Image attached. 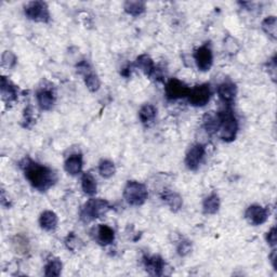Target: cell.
<instances>
[{"label":"cell","mask_w":277,"mask_h":277,"mask_svg":"<svg viewBox=\"0 0 277 277\" xmlns=\"http://www.w3.org/2000/svg\"><path fill=\"white\" fill-rule=\"evenodd\" d=\"M223 120L222 112H209L204 116V128L209 134H214L221 128Z\"/></svg>","instance_id":"cell-11"},{"label":"cell","mask_w":277,"mask_h":277,"mask_svg":"<svg viewBox=\"0 0 277 277\" xmlns=\"http://www.w3.org/2000/svg\"><path fill=\"white\" fill-rule=\"evenodd\" d=\"M82 191L89 196H93L97 193V182L91 173H83L81 178Z\"/></svg>","instance_id":"cell-22"},{"label":"cell","mask_w":277,"mask_h":277,"mask_svg":"<svg viewBox=\"0 0 277 277\" xmlns=\"http://www.w3.org/2000/svg\"><path fill=\"white\" fill-rule=\"evenodd\" d=\"M276 257H277V253H276V249H273L272 250V253L270 255V261H271V263H272V265H273V267H274V270H277L276 267H277V265H276Z\"/></svg>","instance_id":"cell-35"},{"label":"cell","mask_w":277,"mask_h":277,"mask_svg":"<svg viewBox=\"0 0 277 277\" xmlns=\"http://www.w3.org/2000/svg\"><path fill=\"white\" fill-rule=\"evenodd\" d=\"M125 11L132 16H139L145 12V3L143 1H126L124 4Z\"/></svg>","instance_id":"cell-24"},{"label":"cell","mask_w":277,"mask_h":277,"mask_svg":"<svg viewBox=\"0 0 277 277\" xmlns=\"http://www.w3.org/2000/svg\"><path fill=\"white\" fill-rule=\"evenodd\" d=\"M189 101L191 105L195 107H203L210 100L211 90L208 83L197 84L193 89H191L189 93Z\"/></svg>","instance_id":"cell-6"},{"label":"cell","mask_w":277,"mask_h":277,"mask_svg":"<svg viewBox=\"0 0 277 277\" xmlns=\"http://www.w3.org/2000/svg\"><path fill=\"white\" fill-rule=\"evenodd\" d=\"M82 156L81 155H72L69 156L64 163V169L68 175L70 176H77L82 170Z\"/></svg>","instance_id":"cell-15"},{"label":"cell","mask_w":277,"mask_h":277,"mask_svg":"<svg viewBox=\"0 0 277 277\" xmlns=\"http://www.w3.org/2000/svg\"><path fill=\"white\" fill-rule=\"evenodd\" d=\"M156 109L152 104H145L139 112V117L141 123L144 125H149L156 118Z\"/></svg>","instance_id":"cell-21"},{"label":"cell","mask_w":277,"mask_h":277,"mask_svg":"<svg viewBox=\"0 0 277 277\" xmlns=\"http://www.w3.org/2000/svg\"><path fill=\"white\" fill-rule=\"evenodd\" d=\"M37 101L41 110L50 111L54 104V96L50 90H41L37 93Z\"/></svg>","instance_id":"cell-19"},{"label":"cell","mask_w":277,"mask_h":277,"mask_svg":"<svg viewBox=\"0 0 277 277\" xmlns=\"http://www.w3.org/2000/svg\"><path fill=\"white\" fill-rule=\"evenodd\" d=\"M205 152L206 149L203 144H195L194 147H192L185 157L186 167L189 168L190 170H197L205 156Z\"/></svg>","instance_id":"cell-10"},{"label":"cell","mask_w":277,"mask_h":277,"mask_svg":"<svg viewBox=\"0 0 277 277\" xmlns=\"http://www.w3.org/2000/svg\"><path fill=\"white\" fill-rule=\"evenodd\" d=\"M237 93L236 84L233 82H222L219 84L218 87V95L221 100L227 103V104H231L233 101L235 100Z\"/></svg>","instance_id":"cell-13"},{"label":"cell","mask_w":277,"mask_h":277,"mask_svg":"<svg viewBox=\"0 0 277 277\" xmlns=\"http://www.w3.org/2000/svg\"><path fill=\"white\" fill-rule=\"evenodd\" d=\"M16 64V56L11 51H4L1 56V65L6 68H12Z\"/></svg>","instance_id":"cell-29"},{"label":"cell","mask_w":277,"mask_h":277,"mask_svg":"<svg viewBox=\"0 0 277 277\" xmlns=\"http://www.w3.org/2000/svg\"><path fill=\"white\" fill-rule=\"evenodd\" d=\"M267 66H269V74L271 75V77L273 81H275L276 79V56H273V59L271 61H269V63H267Z\"/></svg>","instance_id":"cell-34"},{"label":"cell","mask_w":277,"mask_h":277,"mask_svg":"<svg viewBox=\"0 0 277 277\" xmlns=\"http://www.w3.org/2000/svg\"><path fill=\"white\" fill-rule=\"evenodd\" d=\"M135 65H137V67L142 70L147 76H152L155 70L153 60L151 59V56L147 54H142L138 56L137 61H135Z\"/></svg>","instance_id":"cell-18"},{"label":"cell","mask_w":277,"mask_h":277,"mask_svg":"<svg viewBox=\"0 0 277 277\" xmlns=\"http://www.w3.org/2000/svg\"><path fill=\"white\" fill-rule=\"evenodd\" d=\"M190 90L191 89L184 82L177 78L170 79L165 87L166 97L169 100H179V98H185L189 96Z\"/></svg>","instance_id":"cell-7"},{"label":"cell","mask_w":277,"mask_h":277,"mask_svg":"<svg viewBox=\"0 0 277 277\" xmlns=\"http://www.w3.org/2000/svg\"><path fill=\"white\" fill-rule=\"evenodd\" d=\"M266 242L270 246H276V228H272L266 235Z\"/></svg>","instance_id":"cell-33"},{"label":"cell","mask_w":277,"mask_h":277,"mask_svg":"<svg viewBox=\"0 0 277 277\" xmlns=\"http://www.w3.org/2000/svg\"><path fill=\"white\" fill-rule=\"evenodd\" d=\"M84 83H86L87 88L91 92L98 91V89H100V86H101L100 79H98L97 75L93 74V73H90V74H88V75H86V76H84Z\"/></svg>","instance_id":"cell-28"},{"label":"cell","mask_w":277,"mask_h":277,"mask_svg":"<svg viewBox=\"0 0 277 277\" xmlns=\"http://www.w3.org/2000/svg\"><path fill=\"white\" fill-rule=\"evenodd\" d=\"M26 179L34 189L45 192L52 186L56 181V175L50 168L39 165L30 158L24 159V165H22Z\"/></svg>","instance_id":"cell-1"},{"label":"cell","mask_w":277,"mask_h":277,"mask_svg":"<svg viewBox=\"0 0 277 277\" xmlns=\"http://www.w3.org/2000/svg\"><path fill=\"white\" fill-rule=\"evenodd\" d=\"M195 62L197 64V67L201 72H207L212 66L213 62V55L212 51L208 46H201L200 48L195 51L194 54Z\"/></svg>","instance_id":"cell-8"},{"label":"cell","mask_w":277,"mask_h":277,"mask_svg":"<svg viewBox=\"0 0 277 277\" xmlns=\"http://www.w3.org/2000/svg\"><path fill=\"white\" fill-rule=\"evenodd\" d=\"M223 113V120L221 125V139L225 142H232L235 140L237 131H238V124L235 118V116L232 114L231 111L222 112Z\"/></svg>","instance_id":"cell-5"},{"label":"cell","mask_w":277,"mask_h":277,"mask_svg":"<svg viewBox=\"0 0 277 277\" xmlns=\"http://www.w3.org/2000/svg\"><path fill=\"white\" fill-rule=\"evenodd\" d=\"M97 239L102 246H107L114 242L115 232L109 225H98L97 231Z\"/></svg>","instance_id":"cell-16"},{"label":"cell","mask_w":277,"mask_h":277,"mask_svg":"<svg viewBox=\"0 0 277 277\" xmlns=\"http://www.w3.org/2000/svg\"><path fill=\"white\" fill-rule=\"evenodd\" d=\"M269 210L259 205H252L248 207L245 212V218L251 225H261L266 222L269 218Z\"/></svg>","instance_id":"cell-9"},{"label":"cell","mask_w":277,"mask_h":277,"mask_svg":"<svg viewBox=\"0 0 277 277\" xmlns=\"http://www.w3.org/2000/svg\"><path fill=\"white\" fill-rule=\"evenodd\" d=\"M34 111H33L32 107H27V109H25L24 111V127L25 128H31L32 125H34V121H35V118H34Z\"/></svg>","instance_id":"cell-31"},{"label":"cell","mask_w":277,"mask_h":277,"mask_svg":"<svg viewBox=\"0 0 277 277\" xmlns=\"http://www.w3.org/2000/svg\"><path fill=\"white\" fill-rule=\"evenodd\" d=\"M116 168L114 163L111 161H102L98 165V172H100L101 177L105 178V179H110L111 177L115 175Z\"/></svg>","instance_id":"cell-27"},{"label":"cell","mask_w":277,"mask_h":277,"mask_svg":"<svg viewBox=\"0 0 277 277\" xmlns=\"http://www.w3.org/2000/svg\"><path fill=\"white\" fill-rule=\"evenodd\" d=\"M62 271V262L59 259L50 260L45 266V275L46 276H59Z\"/></svg>","instance_id":"cell-26"},{"label":"cell","mask_w":277,"mask_h":277,"mask_svg":"<svg viewBox=\"0 0 277 277\" xmlns=\"http://www.w3.org/2000/svg\"><path fill=\"white\" fill-rule=\"evenodd\" d=\"M25 16L27 18L35 22L47 23L50 20L48 6L44 1L28 2L25 7Z\"/></svg>","instance_id":"cell-4"},{"label":"cell","mask_w":277,"mask_h":277,"mask_svg":"<svg viewBox=\"0 0 277 277\" xmlns=\"http://www.w3.org/2000/svg\"><path fill=\"white\" fill-rule=\"evenodd\" d=\"M191 250H192V243L190 241H186V239L180 242V244L178 245V248H177L178 255L181 257L187 256L191 252Z\"/></svg>","instance_id":"cell-30"},{"label":"cell","mask_w":277,"mask_h":277,"mask_svg":"<svg viewBox=\"0 0 277 277\" xmlns=\"http://www.w3.org/2000/svg\"><path fill=\"white\" fill-rule=\"evenodd\" d=\"M111 209L109 201L101 198H92L88 200L81 209V220L83 223L92 222L93 220L101 218Z\"/></svg>","instance_id":"cell-2"},{"label":"cell","mask_w":277,"mask_h":277,"mask_svg":"<svg viewBox=\"0 0 277 277\" xmlns=\"http://www.w3.org/2000/svg\"><path fill=\"white\" fill-rule=\"evenodd\" d=\"M39 224L41 228H44L45 231H53V229H55L56 225H58V215H56L53 211H44V212L40 214Z\"/></svg>","instance_id":"cell-17"},{"label":"cell","mask_w":277,"mask_h":277,"mask_svg":"<svg viewBox=\"0 0 277 277\" xmlns=\"http://www.w3.org/2000/svg\"><path fill=\"white\" fill-rule=\"evenodd\" d=\"M144 267L149 275L153 276H162L163 273V269H165V262H163V258L159 256H153V257H144L143 258Z\"/></svg>","instance_id":"cell-12"},{"label":"cell","mask_w":277,"mask_h":277,"mask_svg":"<svg viewBox=\"0 0 277 277\" xmlns=\"http://www.w3.org/2000/svg\"><path fill=\"white\" fill-rule=\"evenodd\" d=\"M262 30L266 35H269L272 39H276L277 37V21L275 16H269L262 22Z\"/></svg>","instance_id":"cell-25"},{"label":"cell","mask_w":277,"mask_h":277,"mask_svg":"<svg viewBox=\"0 0 277 277\" xmlns=\"http://www.w3.org/2000/svg\"><path fill=\"white\" fill-rule=\"evenodd\" d=\"M0 86H1L0 88H1V96H2V100L4 102L12 103L14 101H16L17 89L7 77L2 76L1 84H0Z\"/></svg>","instance_id":"cell-14"},{"label":"cell","mask_w":277,"mask_h":277,"mask_svg":"<svg viewBox=\"0 0 277 277\" xmlns=\"http://www.w3.org/2000/svg\"><path fill=\"white\" fill-rule=\"evenodd\" d=\"M220 208V199L217 194H211L204 200L203 209L206 214H214Z\"/></svg>","instance_id":"cell-23"},{"label":"cell","mask_w":277,"mask_h":277,"mask_svg":"<svg viewBox=\"0 0 277 277\" xmlns=\"http://www.w3.org/2000/svg\"><path fill=\"white\" fill-rule=\"evenodd\" d=\"M65 244H66V246H67L68 249L73 250V251L76 250L77 248H79V239L76 236H75L73 233L70 234V235H68Z\"/></svg>","instance_id":"cell-32"},{"label":"cell","mask_w":277,"mask_h":277,"mask_svg":"<svg viewBox=\"0 0 277 277\" xmlns=\"http://www.w3.org/2000/svg\"><path fill=\"white\" fill-rule=\"evenodd\" d=\"M148 192L143 183L129 181L124 190V198L131 206H141L147 201Z\"/></svg>","instance_id":"cell-3"},{"label":"cell","mask_w":277,"mask_h":277,"mask_svg":"<svg viewBox=\"0 0 277 277\" xmlns=\"http://www.w3.org/2000/svg\"><path fill=\"white\" fill-rule=\"evenodd\" d=\"M162 198L169 207H170L172 211H175V212L178 210H180L183 205L182 197L178 193H175V192H166L165 194H163Z\"/></svg>","instance_id":"cell-20"}]
</instances>
